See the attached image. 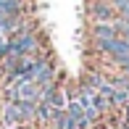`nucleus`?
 <instances>
[{
    "mask_svg": "<svg viewBox=\"0 0 129 129\" xmlns=\"http://www.w3.org/2000/svg\"><path fill=\"white\" fill-rule=\"evenodd\" d=\"M124 74H126V77H129V63H126V66H124Z\"/></svg>",
    "mask_w": 129,
    "mask_h": 129,
    "instance_id": "12",
    "label": "nucleus"
},
{
    "mask_svg": "<svg viewBox=\"0 0 129 129\" xmlns=\"http://www.w3.org/2000/svg\"><path fill=\"white\" fill-rule=\"evenodd\" d=\"M29 77H32V82H37L40 87H45V84H53V82H55V69H53L50 61L37 58V63H34L32 71H29Z\"/></svg>",
    "mask_w": 129,
    "mask_h": 129,
    "instance_id": "2",
    "label": "nucleus"
},
{
    "mask_svg": "<svg viewBox=\"0 0 129 129\" xmlns=\"http://www.w3.org/2000/svg\"><path fill=\"white\" fill-rule=\"evenodd\" d=\"M8 53H11V40L5 37V34H0V61H3Z\"/></svg>",
    "mask_w": 129,
    "mask_h": 129,
    "instance_id": "11",
    "label": "nucleus"
},
{
    "mask_svg": "<svg viewBox=\"0 0 129 129\" xmlns=\"http://www.w3.org/2000/svg\"><path fill=\"white\" fill-rule=\"evenodd\" d=\"M124 124H126V126H129V111H126V119H124Z\"/></svg>",
    "mask_w": 129,
    "mask_h": 129,
    "instance_id": "13",
    "label": "nucleus"
},
{
    "mask_svg": "<svg viewBox=\"0 0 129 129\" xmlns=\"http://www.w3.org/2000/svg\"><path fill=\"white\" fill-rule=\"evenodd\" d=\"M53 113H55V108H53L50 103L40 100V103H37V119H34V121H40V124L48 126V124H50V119H53Z\"/></svg>",
    "mask_w": 129,
    "mask_h": 129,
    "instance_id": "5",
    "label": "nucleus"
},
{
    "mask_svg": "<svg viewBox=\"0 0 129 129\" xmlns=\"http://www.w3.org/2000/svg\"><path fill=\"white\" fill-rule=\"evenodd\" d=\"M37 119V103H26V100H13L5 105L3 111V121L8 126L24 124V121H34Z\"/></svg>",
    "mask_w": 129,
    "mask_h": 129,
    "instance_id": "1",
    "label": "nucleus"
},
{
    "mask_svg": "<svg viewBox=\"0 0 129 129\" xmlns=\"http://www.w3.org/2000/svg\"><path fill=\"white\" fill-rule=\"evenodd\" d=\"M121 129H129V126H126V124H124V126H121Z\"/></svg>",
    "mask_w": 129,
    "mask_h": 129,
    "instance_id": "15",
    "label": "nucleus"
},
{
    "mask_svg": "<svg viewBox=\"0 0 129 129\" xmlns=\"http://www.w3.org/2000/svg\"><path fill=\"white\" fill-rule=\"evenodd\" d=\"M111 5L116 8V16H126L129 13V0H111Z\"/></svg>",
    "mask_w": 129,
    "mask_h": 129,
    "instance_id": "10",
    "label": "nucleus"
},
{
    "mask_svg": "<svg viewBox=\"0 0 129 129\" xmlns=\"http://www.w3.org/2000/svg\"><path fill=\"white\" fill-rule=\"evenodd\" d=\"M3 129H13V126H8V124H5V126H3Z\"/></svg>",
    "mask_w": 129,
    "mask_h": 129,
    "instance_id": "14",
    "label": "nucleus"
},
{
    "mask_svg": "<svg viewBox=\"0 0 129 129\" xmlns=\"http://www.w3.org/2000/svg\"><path fill=\"white\" fill-rule=\"evenodd\" d=\"M111 37H119V32H116L113 24H95V26H92V40H95V42L111 40Z\"/></svg>",
    "mask_w": 129,
    "mask_h": 129,
    "instance_id": "4",
    "label": "nucleus"
},
{
    "mask_svg": "<svg viewBox=\"0 0 129 129\" xmlns=\"http://www.w3.org/2000/svg\"><path fill=\"white\" fill-rule=\"evenodd\" d=\"M113 26H116V32H119V37H121V40H126V42H129V21H124V19H119V16H116Z\"/></svg>",
    "mask_w": 129,
    "mask_h": 129,
    "instance_id": "9",
    "label": "nucleus"
},
{
    "mask_svg": "<svg viewBox=\"0 0 129 129\" xmlns=\"http://www.w3.org/2000/svg\"><path fill=\"white\" fill-rule=\"evenodd\" d=\"M21 3L19 0H0V16H19Z\"/></svg>",
    "mask_w": 129,
    "mask_h": 129,
    "instance_id": "7",
    "label": "nucleus"
},
{
    "mask_svg": "<svg viewBox=\"0 0 129 129\" xmlns=\"http://www.w3.org/2000/svg\"><path fill=\"white\" fill-rule=\"evenodd\" d=\"M111 105H129V90H113L111 95Z\"/></svg>",
    "mask_w": 129,
    "mask_h": 129,
    "instance_id": "8",
    "label": "nucleus"
},
{
    "mask_svg": "<svg viewBox=\"0 0 129 129\" xmlns=\"http://www.w3.org/2000/svg\"><path fill=\"white\" fill-rule=\"evenodd\" d=\"M90 16L95 24H113L116 21V8L111 3H92L90 5Z\"/></svg>",
    "mask_w": 129,
    "mask_h": 129,
    "instance_id": "3",
    "label": "nucleus"
},
{
    "mask_svg": "<svg viewBox=\"0 0 129 129\" xmlns=\"http://www.w3.org/2000/svg\"><path fill=\"white\" fill-rule=\"evenodd\" d=\"M48 129H69V113H66V108H61V111H55V113H53Z\"/></svg>",
    "mask_w": 129,
    "mask_h": 129,
    "instance_id": "6",
    "label": "nucleus"
}]
</instances>
